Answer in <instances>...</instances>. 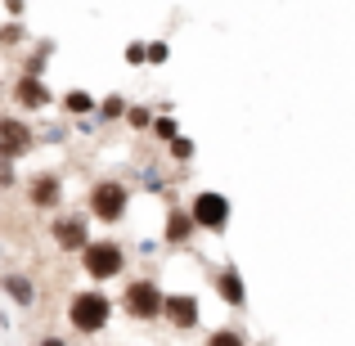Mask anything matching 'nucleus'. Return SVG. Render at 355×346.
Here are the masks:
<instances>
[{"label":"nucleus","mask_w":355,"mask_h":346,"mask_svg":"<svg viewBox=\"0 0 355 346\" xmlns=\"http://www.w3.org/2000/svg\"><path fill=\"white\" fill-rule=\"evenodd\" d=\"M68 320L81 338H95V333H104L108 320H113V302H108L104 293H95V288H90V293H77L72 306H68Z\"/></svg>","instance_id":"1"},{"label":"nucleus","mask_w":355,"mask_h":346,"mask_svg":"<svg viewBox=\"0 0 355 346\" xmlns=\"http://www.w3.org/2000/svg\"><path fill=\"white\" fill-rule=\"evenodd\" d=\"M126 202H130V193H126L121 180H99L95 189H90V211H95L104 225H113V220L126 216Z\"/></svg>","instance_id":"2"},{"label":"nucleus","mask_w":355,"mask_h":346,"mask_svg":"<svg viewBox=\"0 0 355 346\" xmlns=\"http://www.w3.org/2000/svg\"><path fill=\"white\" fill-rule=\"evenodd\" d=\"M126 315L130 320H162V288L153 279H135L126 284Z\"/></svg>","instance_id":"3"},{"label":"nucleus","mask_w":355,"mask_h":346,"mask_svg":"<svg viewBox=\"0 0 355 346\" xmlns=\"http://www.w3.org/2000/svg\"><path fill=\"white\" fill-rule=\"evenodd\" d=\"M81 261H86L90 279H113V275H121V266H126V252H121L117 243H86V248H81Z\"/></svg>","instance_id":"4"},{"label":"nucleus","mask_w":355,"mask_h":346,"mask_svg":"<svg viewBox=\"0 0 355 346\" xmlns=\"http://www.w3.org/2000/svg\"><path fill=\"white\" fill-rule=\"evenodd\" d=\"M189 216H193V225H198V230H211V234H220V230L230 225V198H225V193H211V189H202L198 198H193Z\"/></svg>","instance_id":"5"},{"label":"nucleus","mask_w":355,"mask_h":346,"mask_svg":"<svg viewBox=\"0 0 355 346\" xmlns=\"http://www.w3.org/2000/svg\"><path fill=\"white\" fill-rule=\"evenodd\" d=\"M32 126H27L23 117H0V157H9V162H14V157H23L27 148H32Z\"/></svg>","instance_id":"6"},{"label":"nucleus","mask_w":355,"mask_h":346,"mask_svg":"<svg viewBox=\"0 0 355 346\" xmlns=\"http://www.w3.org/2000/svg\"><path fill=\"white\" fill-rule=\"evenodd\" d=\"M162 315H166V324H171V329H180V333L198 329V297H189V293L162 297Z\"/></svg>","instance_id":"7"},{"label":"nucleus","mask_w":355,"mask_h":346,"mask_svg":"<svg viewBox=\"0 0 355 346\" xmlns=\"http://www.w3.org/2000/svg\"><path fill=\"white\" fill-rule=\"evenodd\" d=\"M54 243H59L63 252H81L86 248V216H59L54 220Z\"/></svg>","instance_id":"8"},{"label":"nucleus","mask_w":355,"mask_h":346,"mask_svg":"<svg viewBox=\"0 0 355 346\" xmlns=\"http://www.w3.org/2000/svg\"><path fill=\"white\" fill-rule=\"evenodd\" d=\"M27 198H32V207L54 211V207H59V198H63L59 175H32V184H27Z\"/></svg>","instance_id":"9"},{"label":"nucleus","mask_w":355,"mask_h":346,"mask_svg":"<svg viewBox=\"0 0 355 346\" xmlns=\"http://www.w3.org/2000/svg\"><path fill=\"white\" fill-rule=\"evenodd\" d=\"M211 284H216V293H220V302L225 306H248V288H243V275L234 266H225V270H216V279H211Z\"/></svg>","instance_id":"10"},{"label":"nucleus","mask_w":355,"mask_h":346,"mask_svg":"<svg viewBox=\"0 0 355 346\" xmlns=\"http://www.w3.org/2000/svg\"><path fill=\"white\" fill-rule=\"evenodd\" d=\"M14 99H18V108H32V113H36V108H45V104H50V90L41 86V77L23 72V81L14 86Z\"/></svg>","instance_id":"11"},{"label":"nucleus","mask_w":355,"mask_h":346,"mask_svg":"<svg viewBox=\"0 0 355 346\" xmlns=\"http://www.w3.org/2000/svg\"><path fill=\"white\" fill-rule=\"evenodd\" d=\"M0 288H5V293L14 297L18 306H27V311L36 306V284H32V279H23V275H5V279H0Z\"/></svg>","instance_id":"12"},{"label":"nucleus","mask_w":355,"mask_h":346,"mask_svg":"<svg viewBox=\"0 0 355 346\" xmlns=\"http://www.w3.org/2000/svg\"><path fill=\"white\" fill-rule=\"evenodd\" d=\"M193 230H198V225H193L189 211H171V216H166V243H189Z\"/></svg>","instance_id":"13"},{"label":"nucleus","mask_w":355,"mask_h":346,"mask_svg":"<svg viewBox=\"0 0 355 346\" xmlns=\"http://www.w3.org/2000/svg\"><path fill=\"white\" fill-rule=\"evenodd\" d=\"M90 108H95V99H90L86 90H68V95H63V113H72V117H86Z\"/></svg>","instance_id":"14"},{"label":"nucleus","mask_w":355,"mask_h":346,"mask_svg":"<svg viewBox=\"0 0 355 346\" xmlns=\"http://www.w3.org/2000/svg\"><path fill=\"white\" fill-rule=\"evenodd\" d=\"M166 148H171L175 162H189V157H193V139H184V135H171V139H166Z\"/></svg>","instance_id":"15"},{"label":"nucleus","mask_w":355,"mask_h":346,"mask_svg":"<svg viewBox=\"0 0 355 346\" xmlns=\"http://www.w3.org/2000/svg\"><path fill=\"white\" fill-rule=\"evenodd\" d=\"M121 113H126V99H121V95H108L104 104H99V117H104V121H113V117H121Z\"/></svg>","instance_id":"16"},{"label":"nucleus","mask_w":355,"mask_h":346,"mask_svg":"<svg viewBox=\"0 0 355 346\" xmlns=\"http://www.w3.org/2000/svg\"><path fill=\"white\" fill-rule=\"evenodd\" d=\"M207 342H211V346H243L248 338H243V333H234V329H220V333H211Z\"/></svg>","instance_id":"17"},{"label":"nucleus","mask_w":355,"mask_h":346,"mask_svg":"<svg viewBox=\"0 0 355 346\" xmlns=\"http://www.w3.org/2000/svg\"><path fill=\"white\" fill-rule=\"evenodd\" d=\"M121 117H126V121H130V126H135V130L153 126V113H148V108H126V113H121Z\"/></svg>","instance_id":"18"},{"label":"nucleus","mask_w":355,"mask_h":346,"mask_svg":"<svg viewBox=\"0 0 355 346\" xmlns=\"http://www.w3.org/2000/svg\"><path fill=\"white\" fill-rule=\"evenodd\" d=\"M153 135H157V139H171V135H180V126H175L171 117H157V121H153Z\"/></svg>","instance_id":"19"},{"label":"nucleus","mask_w":355,"mask_h":346,"mask_svg":"<svg viewBox=\"0 0 355 346\" xmlns=\"http://www.w3.org/2000/svg\"><path fill=\"white\" fill-rule=\"evenodd\" d=\"M166 54H171V50H166V45H162V41H153V45H144V63H166Z\"/></svg>","instance_id":"20"},{"label":"nucleus","mask_w":355,"mask_h":346,"mask_svg":"<svg viewBox=\"0 0 355 346\" xmlns=\"http://www.w3.org/2000/svg\"><path fill=\"white\" fill-rule=\"evenodd\" d=\"M14 41H23V27H18V23H5V27H0V45H14Z\"/></svg>","instance_id":"21"},{"label":"nucleus","mask_w":355,"mask_h":346,"mask_svg":"<svg viewBox=\"0 0 355 346\" xmlns=\"http://www.w3.org/2000/svg\"><path fill=\"white\" fill-rule=\"evenodd\" d=\"M126 63H135V68L144 63V41H130L126 45Z\"/></svg>","instance_id":"22"},{"label":"nucleus","mask_w":355,"mask_h":346,"mask_svg":"<svg viewBox=\"0 0 355 346\" xmlns=\"http://www.w3.org/2000/svg\"><path fill=\"white\" fill-rule=\"evenodd\" d=\"M5 9H9V14L18 18V14H23V0H5Z\"/></svg>","instance_id":"23"}]
</instances>
